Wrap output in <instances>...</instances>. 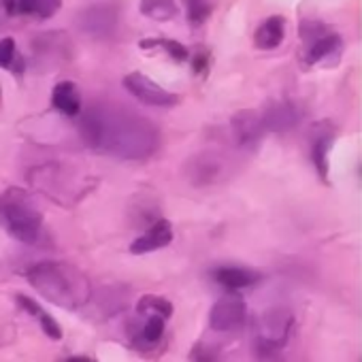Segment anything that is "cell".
Masks as SVG:
<instances>
[{
    "mask_svg": "<svg viewBox=\"0 0 362 362\" xmlns=\"http://www.w3.org/2000/svg\"><path fill=\"white\" fill-rule=\"evenodd\" d=\"M33 49H35V60L45 69H52L60 62H66L71 56V45L62 33L39 35L33 41Z\"/></svg>",
    "mask_w": 362,
    "mask_h": 362,
    "instance_id": "9",
    "label": "cell"
},
{
    "mask_svg": "<svg viewBox=\"0 0 362 362\" xmlns=\"http://www.w3.org/2000/svg\"><path fill=\"white\" fill-rule=\"evenodd\" d=\"M292 328V315L286 309L267 311L256 324V341L262 351H275L286 345Z\"/></svg>",
    "mask_w": 362,
    "mask_h": 362,
    "instance_id": "5",
    "label": "cell"
},
{
    "mask_svg": "<svg viewBox=\"0 0 362 362\" xmlns=\"http://www.w3.org/2000/svg\"><path fill=\"white\" fill-rule=\"evenodd\" d=\"M216 281L228 290H243V288H250L258 281V275L254 271H247V269H241V267H224V269H218L214 273Z\"/></svg>",
    "mask_w": 362,
    "mask_h": 362,
    "instance_id": "14",
    "label": "cell"
},
{
    "mask_svg": "<svg viewBox=\"0 0 362 362\" xmlns=\"http://www.w3.org/2000/svg\"><path fill=\"white\" fill-rule=\"evenodd\" d=\"M222 173V164L211 156V153H203V156H197L192 162H190V173L188 177L194 181L197 186H205V184H211V181Z\"/></svg>",
    "mask_w": 362,
    "mask_h": 362,
    "instance_id": "15",
    "label": "cell"
},
{
    "mask_svg": "<svg viewBox=\"0 0 362 362\" xmlns=\"http://www.w3.org/2000/svg\"><path fill=\"white\" fill-rule=\"evenodd\" d=\"M79 132L90 149L122 160H145L160 145V130L147 117L109 103L92 105L79 122Z\"/></svg>",
    "mask_w": 362,
    "mask_h": 362,
    "instance_id": "1",
    "label": "cell"
},
{
    "mask_svg": "<svg viewBox=\"0 0 362 362\" xmlns=\"http://www.w3.org/2000/svg\"><path fill=\"white\" fill-rule=\"evenodd\" d=\"M173 241V226L168 220H156L151 222V226L132 241L130 245V252L132 254H149V252H156V250H162L166 247L168 243Z\"/></svg>",
    "mask_w": 362,
    "mask_h": 362,
    "instance_id": "10",
    "label": "cell"
},
{
    "mask_svg": "<svg viewBox=\"0 0 362 362\" xmlns=\"http://www.w3.org/2000/svg\"><path fill=\"white\" fill-rule=\"evenodd\" d=\"M284 35H286V26H284V20L281 18H269L258 30H256V45L260 49H275L281 41H284Z\"/></svg>",
    "mask_w": 362,
    "mask_h": 362,
    "instance_id": "17",
    "label": "cell"
},
{
    "mask_svg": "<svg viewBox=\"0 0 362 362\" xmlns=\"http://www.w3.org/2000/svg\"><path fill=\"white\" fill-rule=\"evenodd\" d=\"M3 5H5L7 13H11V16H13V0H3Z\"/></svg>",
    "mask_w": 362,
    "mask_h": 362,
    "instance_id": "28",
    "label": "cell"
},
{
    "mask_svg": "<svg viewBox=\"0 0 362 362\" xmlns=\"http://www.w3.org/2000/svg\"><path fill=\"white\" fill-rule=\"evenodd\" d=\"M192 360L194 362H214V354L209 349H201V345H197L192 351Z\"/></svg>",
    "mask_w": 362,
    "mask_h": 362,
    "instance_id": "27",
    "label": "cell"
},
{
    "mask_svg": "<svg viewBox=\"0 0 362 362\" xmlns=\"http://www.w3.org/2000/svg\"><path fill=\"white\" fill-rule=\"evenodd\" d=\"M141 13L156 22H168L177 16V5L173 0H141Z\"/></svg>",
    "mask_w": 362,
    "mask_h": 362,
    "instance_id": "19",
    "label": "cell"
},
{
    "mask_svg": "<svg viewBox=\"0 0 362 362\" xmlns=\"http://www.w3.org/2000/svg\"><path fill=\"white\" fill-rule=\"evenodd\" d=\"M18 58L16 41L11 37H5L0 41V69H11Z\"/></svg>",
    "mask_w": 362,
    "mask_h": 362,
    "instance_id": "25",
    "label": "cell"
},
{
    "mask_svg": "<svg viewBox=\"0 0 362 362\" xmlns=\"http://www.w3.org/2000/svg\"><path fill=\"white\" fill-rule=\"evenodd\" d=\"M164 47L166 49V54L173 58V60H177V62H184V60H188L190 58V52L181 45V43H177V41H170V39H149V41H141V47Z\"/></svg>",
    "mask_w": 362,
    "mask_h": 362,
    "instance_id": "23",
    "label": "cell"
},
{
    "mask_svg": "<svg viewBox=\"0 0 362 362\" xmlns=\"http://www.w3.org/2000/svg\"><path fill=\"white\" fill-rule=\"evenodd\" d=\"M233 132L235 139L239 141V145H254L260 141L262 132H264V124H262V115H258L256 111H241L233 117Z\"/></svg>",
    "mask_w": 362,
    "mask_h": 362,
    "instance_id": "11",
    "label": "cell"
},
{
    "mask_svg": "<svg viewBox=\"0 0 362 362\" xmlns=\"http://www.w3.org/2000/svg\"><path fill=\"white\" fill-rule=\"evenodd\" d=\"M143 317H145V322H143V328L139 332V339L145 345H156L164 334V322L166 320L158 317V315H143Z\"/></svg>",
    "mask_w": 362,
    "mask_h": 362,
    "instance_id": "22",
    "label": "cell"
},
{
    "mask_svg": "<svg viewBox=\"0 0 362 362\" xmlns=\"http://www.w3.org/2000/svg\"><path fill=\"white\" fill-rule=\"evenodd\" d=\"M28 181L37 192L45 194L49 201L62 207L79 203L92 190L94 184L86 170H79L62 162H45L30 168Z\"/></svg>",
    "mask_w": 362,
    "mask_h": 362,
    "instance_id": "3",
    "label": "cell"
},
{
    "mask_svg": "<svg viewBox=\"0 0 362 362\" xmlns=\"http://www.w3.org/2000/svg\"><path fill=\"white\" fill-rule=\"evenodd\" d=\"M207 66H209V56H207L205 52H199V54L192 56V69H194L197 73H205Z\"/></svg>",
    "mask_w": 362,
    "mask_h": 362,
    "instance_id": "26",
    "label": "cell"
},
{
    "mask_svg": "<svg viewBox=\"0 0 362 362\" xmlns=\"http://www.w3.org/2000/svg\"><path fill=\"white\" fill-rule=\"evenodd\" d=\"M136 311H139V315H158V317L168 320V317L173 315V305H170L166 298H162V296H151V294H147V296H143V298L139 300Z\"/></svg>",
    "mask_w": 362,
    "mask_h": 362,
    "instance_id": "21",
    "label": "cell"
},
{
    "mask_svg": "<svg viewBox=\"0 0 362 362\" xmlns=\"http://www.w3.org/2000/svg\"><path fill=\"white\" fill-rule=\"evenodd\" d=\"M26 279L49 303L77 309L90 300V279L73 264L66 262H39L28 269Z\"/></svg>",
    "mask_w": 362,
    "mask_h": 362,
    "instance_id": "2",
    "label": "cell"
},
{
    "mask_svg": "<svg viewBox=\"0 0 362 362\" xmlns=\"http://www.w3.org/2000/svg\"><path fill=\"white\" fill-rule=\"evenodd\" d=\"M66 362H94V360H90V358H83V356H77V358H69Z\"/></svg>",
    "mask_w": 362,
    "mask_h": 362,
    "instance_id": "29",
    "label": "cell"
},
{
    "mask_svg": "<svg viewBox=\"0 0 362 362\" xmlns=\"http://www.w3.org/2000/svg\"><path fill=\"white\" fill-rule=\"evenodd\" d=\"M18 305L22 307V309H26L28 313H33L37 320H39V324H41V328L45 330V334L49 337V339H62V328H60V324L49 315V313H45L43 309H41V305H37L33 298H28V296H24V294H20L18 298Z\"/></svg>",
    "mask_w": 362,
    "mask_h": 362,
    "instance_id": "18",
    "label": "cell"
},
{
    "mask_svg": "<svg viewBox=\"0 0 362 362\" xmlns=\"http://www.w3.org/2000/svg\"><path fill=\"white\" fill-rule=\"evenodd\" d=\"M0 226L16 241L37 245L43 237V214L22 188H7L0 194Z\"/></svg>",
    "mask_w": 362,
    "mask_h": 362,
    "instance_id": "4",
    "label": "cell"
},
{
    "mask_svg": "<svg viewBox=\"0 0 362 362\" xmlns=\"http://www.w3.org/2000/svg\"><path fill=\"white\" fill-rule=\"evenodd\" d=\"M62 7V0H13V16H35L39 20H49Z\"/></svg>",
    "mask_w": 362,
    "mask_h": 362,
    "instance_id": "16",
    "label": "cell"
},
{
    "mask_svg": "<svg viewBox=\"0 0 362 362\" xmlns=\"http://www.w3.org/2000/svg\"><path fill=\"white\" fill-rule=\"evenodd\" d=\"M339 49H341L339 37H334V35L317 37V41H315V43L311 45V49H309V62H324L326 58L337 56Z\"/></svg>",
    "mask_w": 362,
    "mask_h": 362,
    "instance_id": "20",
    "label": "cell"
},
{
    "mask_svg": "<svg viewBox=\"0 0 362 362\" xmlns=\"http://www.w3.org/2000/svg\"><path fill=\"white\" fill-rule=\"evenodd\" d=\"M124 88L141 103L149 107H175L179 103V96L164 90L160 83L151 81L143 73H128L124 77Z\"/></svg>",
    "mask_w": 362,
    "mask_h": 362,
    "instance_id": "6",
    "label": "cell"
},
{
    "mask_svg": "<svg viewBox=\"0 0 362 362\" xmlns=\"http://www.w3.org/2000/svg\"><path fill=\"white\" fill-rule=\"evenodd\" d=\"M186 5H188V22L192 26H201L211 13L209 0H186Z\"/></svg>",
    "mask_w": 362,
    "mask_h": 362,
    "instance_id": "24",
    "label": "cell"
},
{
    "mask_svg": "<svg viewBox=\"0 0 362 362\" xmlns=\"http://www.w3.org/2000/svg\"><path fill=\"white\" fill-rule=\"evenodd\" d=\"M245 315H247V307L243 298L237 294H228L214 305L209 313V326L218 332H233L243 326Z\"/></svg>",
    "mask_w": 362,
    "mask_h": 362,
    "instance_id": "8",
    "label": "cell"
},
{
    "mask_svg": "<svg viewBox=\"0 0 362 362\" xmlns=\"http://www.w3.org/2000/svg\"><path fill=\"white\" fill-rule=\"evenodd\" d=\"M296 122H298V111L288 103L271 105L262 115L264 130H273V132H286L292 126H296Z\"/></svg>",
    "mask_w": 362,
    "mask_h": 362,
    "instance_id": "13",
    "label": "cell"
},
{
    "mask_svg": "<svg viewBox=\"0 0 362 362\" xmlns=\"http://www.w3.org/2000/svg\"><path fill=\"white\" fill-rule=\"evenodd\" d=\"M52 105L66 117H75L81 111V96L73 81H60L52 92Z\"/></svg>",
    "mask_w": 362,
    "mask_h": 362,
    "instance_id": "12",
    "label": "cell"
},
{
    "mask_svg": "<svg viewBox=\"0 0 362 362\" xmlns=\"http://www.w3.org/2000/svg\"><path fill=\"white\" fill-rule=\"evenodd\" d=\"M117 9L111 5H92L83 9L77 18V26L81 33L94 37V39H105L111 37L117 28Z\"/></svg>",
    "mask_w": 362,
    "mask_h": 362,
    "instance_id": "7",
    "label": "cell"
}]
</instances>
